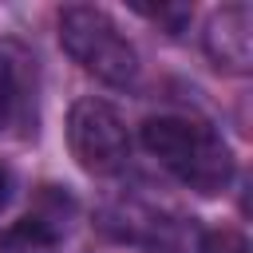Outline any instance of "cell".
Masks as SVG:
<instances>
[{
  "mask_svg": "<svg viewBox=\"0 0 253 253\" xmlns=\"http://www.w3.org/2000/svg\"><path fill=\"white\" fill-rule=\"evenodd\" d=\"M142 146L194 194L213 198L233 182V150L225 146V138L194 119H178V115H162V119H146L142 123Z\"/></svg>",
  "mask_w": 253,
  "mask_h": 253,
  "instance_id": "6da1fadb",
  "label": "cell"
},
{
  "mask_svg": "<svg viewBox=\"0 0 253 253\" xmlns=\"http://www.w3.org/2000/svg\"><path fill=\"white\" fill-rule=\"evenodd\" d=\"M59 43L83 71H91L107 87H134L138 51L130 47L123 28L103 8H91V4L63 8L59 12Z\"/></svg>",
  "mask_w": 253,
  "mask_h": 253,
  "instance_id": "7a4b0ae2",
  "label": "cell"
},
{
  "mask_svg": "<svg viewBox=\"0 0 253 253\" xmlns=\"http://www.w3.org/2000/svg\"><path fill=\"white\" fill-rule=\"evenodd\" d=\"M253 20L245 4H225L221 12H213L210 28H206V51L213 55L217 67L225 71H245L249 55H253Z\"/></svg>",
  "mask_w": 253,
  "mask_h": 253,
  "instance_id": "277c9868",
  "label": "cell"
},
{
  "mask_svg": "<svg viewBox=\"0 0 253 253\" xmlns=\"http://www.w3.org/2000/svg\"><path fill=\"white\" fill-rule=\"evenodd\" d=\"M67 146L87 174H115L130 150L126 123L111 103L79 99L67 115Z\"/></svg>",
  "mask_w": 253,
  "mask_h": 253,
  "instance_id": "3957f363",
  "label": "cell"
},
{
  "mask_svg": "<svg viewBox=\"0 0 253 253\" xmlns=\"http://www.w3.org/2000/svg\"><path fill=\"white\" fill-rule=\"evenodd\" d=\"M51 249H55V229L43 217H24L0 233V253H51Z\"/></svg>",
  "mask_w": 253,
  "mask_h": 253,
  "instance_id": "5b68a950",
  "label": "cell"
},
{
  "mask_svg": "<svg viewBox=\"0 0 253 253\" xmlns=\"http://www.w3.org/2000/svg\"><path fill=\"white\" fill-rule=\"evenodd\" d=\"M8 198H12V174H8V166H0V210L8 206Z\"/></svg>",
  "mask_w": 253,
  "mask_h": 253,
  "instance_id": "ba28073f",
  "label": "cell"
},
{
  "mask_svg": "<svg viewBox=\"0 0 253 253\" xmlns=\"http://www.w3.org/2000/svg\"><path fill=\"white\" fill-rule=\"evenodd\" d=\"M12 107H16V79H12L8 63H0V130L12 123Z\"/></svg>",
  "mask_w": 253,
  "mask_h": 253,
  "instance_id": "52a82bcc",
  "label": "cell"
},
{
  "mask_svg": "<svg viewBox=\"0 0 253 253\" xmlns=\"http://www.w3.org/2000/svg\"><path fill=\"white\" fill-rule=\"evenodd\" d=\"M198 253H249V241H245L241 229L217 225V229H206V233H202Z\"/></svg>",
  "mask_w": 253,
  "mask_h": 253,
  "instance_id": "8992f818",
  "label": "cell"
}]
</instances>
